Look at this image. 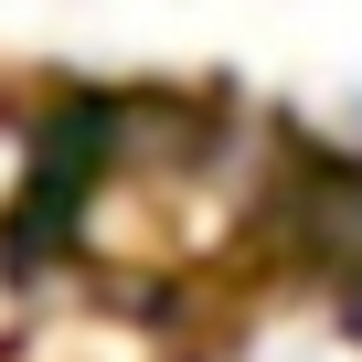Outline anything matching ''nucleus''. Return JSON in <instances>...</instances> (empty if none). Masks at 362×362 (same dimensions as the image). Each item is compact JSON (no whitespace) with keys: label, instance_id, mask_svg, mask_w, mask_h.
<instances>
[{"label":"nucleus","instance_id":"nucleus-1","mask_svg":"<svg viewBox=\"0 0 362 362\" xmlns=\"http://www.w3.org/2000/svg\"><path fill=\"white\" fill-rule=\"evenodd\" d=\"M351 235H341V267H330V309H341V330L362 341V214H341Z\"/></svg>","mask_w":362,"mask_h":362},{"label":"nucleus","instance_id":"nucleus-2","mask_svg":"<svg viewBox=\"0 0 362 362\" xmlns=\"http://www.w3.org/2000/svg\"><path fill=\"white\" fill-rule=\"evenodd\" d=\"M351 139H362V96H351Z\"/></svg>","mask_w":362,"mask_h":362}]
</instances>
